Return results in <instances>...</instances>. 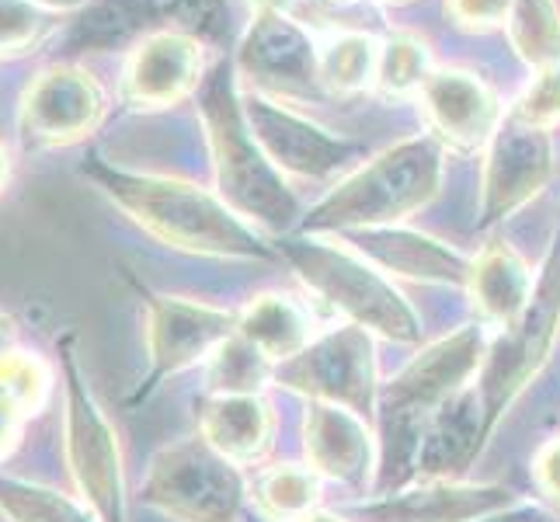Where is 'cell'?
Segmentation results:
<instances>
[{
    "instance_id": "cell-1",
    "label": "cell",
    "mask_w": 560,
    "mask_h": 522,
    "mask_svg": "<svg viewBox=\"0 0 560 522\" xmlns=\"http://www.w3.org/2000/svg\"><path fill=\"white\" fill-rule=\"evenodd\" d=\"M488 352V332L480 324H467L446 338L424 345L390 383L380 386L376 411L383 418L386 439V485H404L408 477H415L424 425L442 404L467 391L470 380L480 376Z\"/></svg>"
},
{
    "instance_id": "cell-2",
    "label": "cell",
    "mask_w": 560,
    "mask_h": 522,
    "mask_svg": "<svg viewBox=\"0 0 560 522\" xmlns=\"http://www.w3.org/2000/svg\"><path fill=\"white\" fill-rule=\"evenodd\" d=\"M442 185V147L429 137L404 140L349 174L306 217L311 230L397 227L429 202Z\"/></svg>"
},
{
    "instance_id": "cell-3",
    "label": "cell",
    "mask_w": 560,
    "mask_h": 522,
    "mask_svg": "<svg viewBox=\"0 0 560 522\" xmlns=\"http://www.w3.org/2000/svg\"><path fill=\"white\" fill-rule=\"evenodd\" d=\"M112 199L129 209L153 237L175 244L196 255L223 258H268V247L255 234V227L241 220L220 196H209L175 178H150V174H112Z\"/></svg>"
},
{
    "instance_id": "cell-4",
    "label": "cell",
    "mask_w": 560,
    "mask_h": 522,
    "mask_svg": "<svg viewBox=\"0 0 560 522\" xmlns=\"http://www.w3.org/2000/svg\"><path fill=\"white\" fill-rule=\"evenodd\" d=\"M285 258L293 262L296 276L349 324L400 345H415L421 338L415 306L376 265H370V258L324 241H289Z\"/></svg>"
},
{
    "instance_id": "cell-5",
    "label": "cell",
    "mask_w": 560,
    "mask_h": 522,
    "mask_svg": "<svg viewBox=\"0 0 560 522\" xmlns=\"http://www.w3.org/2000/svg\"><path fill=\"white\" fill-rule=\"evenodd\" d=\"M244 491L237 463L212 450L202 436L164 446L143 485L150 506L178 522H234Z\"/></svg>"
},
{
    "instance_id": "cell-6",
    "label": "cell",
    "mask_w": 560,
    "mask_h": 522,
    "mask_svg": "<svg viewBox=\"0 0 560 522\" xmlns=\"http://www.w3.org/2000/svg\"><path fill=\"white\" fill-rule=\"evenodd\" d=\"M276 383L320 404H338L370 421L380 401V370L373 335L359 324L331 327L300 356L276 366Z\"/></svg>"
},
{
    "instance_id": "cell-7",
    "label": "cell",
    "mask_w": 560,
    "mask_h": 522,
    "mask_svg": "<svg viewBox=\"0 0 560 522\" xmlns=\"http://www.w3.org/2000/svg\"><path fill=\"white\" fill-rule=\"evenodd\" d=\"M560 332V241L553 255L547 258L544 272L533 286V300L512 327L501 332L498 341H491V352L485 370H480V397H485L488 421H494L501 411L515 401V394L539 373L547 362L553 338Z\"/></svg>"
},
{
    "instance_id": "cell-8",
    "label": "cell",
    "mask_w": 560,
    "mask_h": 522,
    "mask_svg": "<svg viewBox=\"0 0 560 522\" xmlns=\"http://www.w3.org/2000/svg\"><path fill=\"white\" fill-rule=\"evenodd\" d=\"M67 376V460L73 485L102 522H126L122 453L98 401L81 380L73 352L63 356Z\"/></svg>"
},
{
    "instance_id": "cell-9",
    "label": "cell",
    "mask_w": 560,
    "mask_h": 522,
    "mask_svg": "<svg viewBox=\"0 0 560 522\" xmlns=\"http://www.w3.org/2000/svg\"><path fill=\"white\" fill-rule=\"evenodd\" d=\"M212 150H217L220 199L241 220L265 230H285L296 220V199L285 188L282 171L261 150L255 132H247L234 112L212 115Z\"/></svg>"
},
{
    "instance_id": "cell-10",
    "label": "cell",
    "mask_w": 560,
    "mask_h": 522,
    "mask_svg": "<svg viewBox=\"0 0 560 522\" xmlns=\"http://www.w3.org/2000/svg\"><path fill=\"white\" fill-rule=\"evenodd\" d=\"M237 335V314L223 306L185 300V297H153L147 314L150 341V386L161 376L182 373L188 366L209 362L217 348Z\"/></svg>"
},
{
    "instance_id": "cell-11",
    "label": "cell",
    "mask_w": 560,
    "mask_h": 522,
    "mask_svg": "<svg viewBox=\"0 0 560 522\" xmlns=\"http://www.w3.org/2000/svg\"><path fill=\"white\" fill-rule=\"evenodd\" d=\"M553 174V143L547 129H536L523 119L501 123L488 143L485 161V223L509 217L526 206Z\"/></svg>"
},
{
    "instance_id": "cell-12",
    "label": "cell",
    "mask_w": 560,
    "mask_h": 522,
    "mask_svg": "<svg viewBox=\"0 0 560 522\" xmlns=\"http://www.w3.org/2000/svg\"><path fill=\"white\" fill-rule=\"evenodd\" d=\"M105 98L94 77L77 67H49L22 98V129L35 143H73L102 119Z\"/></svg>"
},
{
    "instance_id": "cell-13",
    "label": "cell",
    "mask_w": 560,
    "mask_h": 522,
    "mask_svg": "<svg viewBox=\"0 0 560 522\" xmlns=\"http://www.w3.org/2000/svg\"><path fill=\"white\" fill-rule=\"evenodd\" d=\"M515 495L501 485H463V480H421L418 488L362 501L352 509L355 522H480L515 506Z\"/></svg>"
},
{
    "instance_id": "cell-14",
    "label": "cell",
    "mask_w": 560,
    "mask_h": 522,
    "mask_svg": "<svg viewBox=\"0 0 560 522\" xmlns=\"http://www.w3.org/2000/svg\"><path fill=\"white\" fill-rule=\"evenodd\" d=\"M303 450L317 477L345 488H365L376 467L370 421L338 404L311 401L303 418Z\"/></svg>"
},
{
    "instance_id": "cell-15",
    "label": "cell",
    "mask_w": 560,
    "mask_h": 522,
    "mask_svg": "<svg viewBox=\"0 0 560 522\" xmlns=\"http://www.w3.org/2000/svg\"><path fill=\"white\" fill-rule=\"evenodd\" d=\"M421 108L439 140L459 150L488 147L501 126L498 94L470 70H435L421 88Z\"/></svg>"
},
{
    "instance_id": "cell-16",
    "label": "cell",
    "mask_w": 560,
    "mask_h": 522,
    "mask_svg": "<svg viewBox=\"0 0 560 522\" xmlns=\"http://www.w3.org/2000/svg\"><path fill=\"white\" fill-rule=\"evenodd\" d=\"M202 77V46L178 32H158L132 49L126 63V98L137 108L182 102Z\"/></svg>"
},
{
    "instance_id": "cell-17",
    "label": "cell",
    "mask_w": 560,
    "mask_h": 522,
    "mask_svg": "<svg viewBox=\"0 0 560 522\" xmlns=\"http://www.w3.org/2000/svg\"><path fill=\"white\" fill-rule=\"evenodd\" d=\"M491 432L485 397L474 386L450 397L442 408L429 418L421 432V446L415 460V477L421 480H456L459 471L480 450V439Z\"/></svg>"
},
{
    "instance_id": "cell-18",
    "label": "cell",
    "mask_w": 560,
    "mask_h": 522,
    "mask_svg": "<svg viewBox=\"0 0 560 522\" xmlns=\"http://www.w3.org/2000/svg\"><path fill=\"white\" fill-rule=\"evenodd\" d=\"M202 439L234 463H255L276 439V415L261 394H212L199 411Z\"/></svg>"
},
{
    "instance_id": "cell-19",
    "label": "cell",
    "mask_w": 560,
    "mask_h": 522,
    "mask_svg": "<svg viewBox=\"0 0 560 522\" xmlns=\"http://www.w3.org/2000/svg\"><path fill=\"white\" fill-rule=\"evenodd\" d=\"M250 129L276 167L314 174V178L335 171L349 150L345 143L324 137V129L272 108V102H258V108H250Z\"/></svg>"
},
{
    "instance_id": "cell-20",
    "label": "cell",
    "mask_w": 560,
    "mask_h": 522,
    "mask_svg": "<svg viewBox=\"0 0 560 522\" xmlns=\"http://www.w3.org/2000/svg\"><path fill=\"white\" fill-rule=\"evenodd\" d=\"M362 258H370L383 265L386 272L397 276H411L418 282H453V286H467L470 262L453 251L450 244L408 234V230H365L359 241Z\"/></svg>"
},
{
    "instance_id": "cell-21",
    "label": "cell",
    "mask_w": 560,
    "mask_h": 522,
    "mask_svg": "<svg viewBox=\"0 0 560 522\" xmlns=\"http://www.w3.org/2000/svg\"><path fill=\"white\" fill-rule=\"evenodd\" d=\"M533 286L536 282H533V272L523 262V255L501 241L480 251L467 272V289H470L480 317L498 324L501 332L523 317V311L533 300Z\"/></svg>"
},
{
    "instance_id": "cell-22",
    "label": "cell",
    "mask_w": 560,
    "mask_h": 522,
    "mask_svg": "<svg viewBox=\"0 0 560 522\" xmlns=\"http://www.w3.org/2000/svg\"><path fill=\"white\" fill-rule=\"evenodd\" d=\"M237 335L282 366L314 341V321L293 297L261 293L237 314Z\"/></svg>"
},
{
    "instance_id": "cell-23",
    "label": "cell",
    "mask_w": 560,
    "mask_h": 522,
    "mask_svg": "<svg viewBox=\"0 0 560 522\" xmlns=\"http://www.w3.org/2000/svg\"><path fill=\"white\" fill-rule=\"evenodd\" d=\"M380 43L362 32H335L314 53V73L331 94H355L376 84Z\"/></svg>"
},
{
    "instance_id": "cell-24",
    "label": "cell",
    "mask_w": 560,
    "mask_h": 522,
    "mask_svg": "<svg viewBox=\"0 0 560 522\" xmlns=\"http://www.w3.org/2000/svg\"><path fill=\"white\" fill-rule=\"evenodd\" d=\"M505 25L515 53L529 67H560V11L553 0H512Z\"/></svg>"
},
{
    "instance_id": "cell-25",
    "label": "cell",
    "mask_w": 560,
    "mask_h": 522,
    "mask_svg": "<svg viewBox=\"0 0 560 522\" xmlns=\"http://www.w3.org/2000/svg\"><path fill=\"white\" fill-rule=\"evenodd\" d=\"M435 73L432 49L424 38L411 32H394L386 43H380V63H376V88L386 98H411L421 94Z\"/></svg>"
},
{
    "instance_id": "cell-26",
    "label": "cell",
    "mask_w": 560,
    "mask_h": 522,
    "mask_svg": "<svg viewBox=\"0 0 560 522\" xmlns=\"http://www.w3.org/2000/svg\"><path fill=\"white\" fill-rule=\"evenodd\" d=\"M255 498L268 519L303 522L311 512H317L320 477L311 467H300V463H279V467H272L258 480Z\"/></svg>"
},
{
    "instance_id": "cell-27",
    "label": "cell",
    "mask_w": 560,
    "mask_h": 522,
    "mask_svg": "<svg viewBox=\"0 0 560 522\" xmlns=\"http://www.w3.org/2000/svg\"><path fill=\"white\" fill-rule=\"evenodd\" d=\"M212 394H261L276 380V362L241 335H230L206 362Z\"/></svg>"
},
{
    "instance_id": "cell-28",
    "label": "cell",
    "mask_w": 560,
    "mask_h": 522,
    "mask_svg": "<svg viewBox=\"0 0 560 522\" xmlns=\"http://www.w3.org/2000/svg\"><path fill=\"white\" fill-rule=\"evenodd\" d=\"M52 394V370L35 352L8 348L0 356V401L14 408L22 418L38 415Z\"/></svg>"
},
{
    "instance_id": "cell-29",
    "label": "cell",
    "mask_w": 560,
    "mask_h": 522,
    "mask_svg": "<svg viewBox=\"0 0 560 522\" xmlns=\"http://www.w3.org/2000/svg\"><path fill=\"white\" fill-rule=\"evenodd\" d=\"M0 509L14 522H102L94 512L81 509L67 495L28 485V480H0Z\"/></svg>"
},
{
    "instance_id": "cell-30",
    "label": "cell",
    "mask_w": 560,
    "mask_h": 522,
    "mask_svg": "<svg viewBox=\"0 0 560 522\" xmlns=\"http://www.w3.org/2000/svg\"><path fill=\"white\" fill-rule=\"evenodd\" d=\"M515 119L536 129H550L553 123H560V67L536 70V77L515 102Z\"/></svg>"
},
{
    "instance_id": "cell-31",
    "label": "cell",
    "mask_w": 560,
    "mask_h": 522,
    "mask_svg": "<svg viewBox=\"0 0 560 522\" xmlns=\"http://www.w3.org/2000/svg\"><path fill=\"white\" fill-rule=\"evenodd\" d=\"M512 0H446V14L467 32H488L509 22Z\"/></svg>"
},
{
    "instance_id": "cell-32",
    "label": "cell",
    "mask_w": 560,
    "mask_h": 522,
    "mask_svg": "<svg viewBox=\"0 0 560 522\" xmlns=\"http://www.w3.org/2000/svg\"><path fill=\"white\" fill-rule=\"evenodd\" d=\"M35 35V11L28 0H0V49H22Z\"/></svg>"
},
{
    "instance_id": "cell-33",
    "label": "cell",
    "mask_w": 560,
    "mask_h": 522,
    "mask_svg": "<svg viewBox=\"0 0 560 522\" xmlns=\"http://www.w3.org/2000/svg\"><path fill=\"white\" fill-rule=\"evenodd\" d=\"M533 474H536V480H539V488H544L550 498L560 501V439L547 442V446L536 453Z\"/></svg>"
},
{
    "instance_id": "cell-34",
    "label": "cell",
    "mask_w": 560,
    "mask_h": 522,
    "mask_svg": "<svg viewBox=\"0 0 560 522\" xmlns=\"http://www.w3.org/2000/svg\"><path fill=\"white\" fill-rule=\"evenodd\" d=\"M18 439H22V415L0 401V460L18 446Z\"/></svg>"
},
{
    "instance_id": "cell-35",
    "label": "cell",
    "mask_w": 560,
    "mask_h": 522,
    "mask_svg": "<svg viewBox=\"0 0 560 522\" xmlns=\"http://www.w3.org/2000/svg\"><path fill=\"white\" fill-rule=\"evenodd\" d=\"M480 522H553L547 512H539V509H533V506H515L512 509H501V512H494V515H485Z\"/></svg>"
},
{
    "instance_id": "cell-36",
    "label": "cell",
    "mask_w": 560,
    "mask_h": 522,
    "mask_svg": "<svg viewBox=\"0 0 560 522\" xmlns=\"http://www.w3.org/2000/svg\"><path fill=\"white\" fill-rule=\"evenodd\" d=\"M247 4L255 8L261 18H282V14L293 11L300 0H247Z\"/></svg>"
},
{
    "instance_id": "cell-37",
    "label": "cell",
    "mask_w": 560,
    "mask_h": 522,
    "mask_svg": "<svg viewBox=\"0 0 560 522\" xmlns=\"http://www.w3.org/2000/svg\"><path fill=\"white\" fill-rule=\"evenodd\" d=\"M11 335H14V327H11V321L0 314V356L8 352V341H11Z\"/></svg>"
},
{
    "instance_id": "cell-38",
    "label": "cell",
    "mask_w": 560,
    "mask_h": 522,
    "mask_svg": "<svg viewBox=\"0 0 560 522\" xmlns=\"http://www.w3.org/2000/svg\"><path fill=\"white\" fill-rule=\"evenodd\" d=\"M303 522H349V519H345V515H338V512H311V515H306Z\"/></svg>"
},
{
    "instance_id": "cell-39",
    "label": "cell",
    "mask_w": 560,
    "mask_h": 522,
    "mask_svg": "<svg viewBox=\"0 0 560 522\" xmlns=\"http://www.w3.org/2000/svg\"><path fill=\"white\" fill-rule=\"evenodd\" d=\"M43 4H49V8H77L81 0H43Z\"/></svg>"
},
{
    "instance_id": "cell-40",
    "label": "cell",
    "mask_w": 560,
    "mask_h": 522,
    "mask_svg": "<svg viewBox=\"0 0 560 522\" xmlns=\"http://www.w3.org/2000/svg\"><path fill=\"white\" fill-rule=\"evenodd\" d=\"M4 178H8V153L0 147V185H4Z\"/></svg>"
},
{
    "instance_id": "cell-41",
    "label": "cell",
    "mask_w": 560,
    "mask_h": 522,
    "mask_svg": "<svg viewBox=\"0 0 560 522\" xmlns=\"http://www.w3.org/2000/svg\"><path fill=\"white\" fill-rule=\"evenodd\" d=\"M331 4H355V0H331Z\"/></svg>"
},
{
    "instance_id": "cell-42",
    "label": "cell",
    "mask_w": 560,
    "mask_h": 522,
    "mask_svg": "<svg viewBox=\"0 0 560 522\" xmlns=\"http://www.w3.org/2000/svg\"><path fill=\"white\" fill-rule=\"evenodd\" d=\"M557 515H560V512H557Z\"/></svg>"
}]
</instances>
